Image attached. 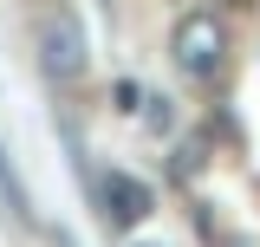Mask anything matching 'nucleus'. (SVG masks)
Listing matches in <instances>:
<instances>
[{"label": "nucleus", "mask_w": 260, "mask_h": 247, "mask_svg": "<svg viewBox=\"0 0 260 247\" xmlns=\"http://www.w3.org/2000/svg\"><path fill=\"white\" fill-rule=\"evenodd\" d=\"M0 182H7V195H13V208H20V215H26V189L13 182V169H7V163H0Z\"/></svg>", "instance_id": "4"}, {"label": "nucleus", "mask_w": 260, "mask_h": 247, "mask_svg": "<svg viewBox=\"0 0 260 247\" xmlns=\"http://www.w3.org/2000/svg\"><path fill=\"white\" fill-rule=\"evenodd\" d=\"M98 202H104V221H111V228H143L150 208H156L150 182H137L130 169H111V176L98 182Z\"/></svg>", "instance_id": "3"}, {"label": "nucleus", "mask_w": 260, "mask_h": 247, "mask_svg": "<svg viewBox=\"0 0 260 247\" xmlns=\"http://www.w3.org/2000/svg\"><path fill=\"white\" fill-rule=\"evenodd\" d=\"M59 247H72V241H59Z\"/></svg>", "instance_id": "5"}, {"label": "nucleus", "mask_w": 260, "mask_h": 247, "mask_svg": "<svg viewBox=\"0 0 260 247\" xmlns=\"http://www.w3.org/2000/svg\"><path fill=\"white\" fill-rule=\"evenodd\" d=\"M169 59L182 78H215L228 65V26L215 13H182L176 33H169Z\"/></svg>", "instance_id": "1"}, {"label": "nucleus", "mask_w": 260, "mask_h": 247, "mask_svg": "<svg viewBox=\"0 0 260 247\" xmlns=\"http://www.w3.org/2000/svg\"><path fill=\"white\" fill-rule=\"evenodd\" d=\"M39 59H46V72L65 78V85H72V78H85V26H78L65 7L39 20Z\"/></svg>", "instance_id": "2"}]
</instances>
